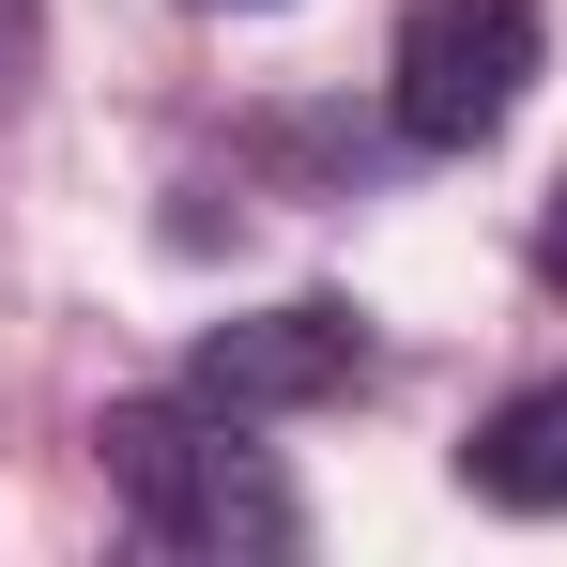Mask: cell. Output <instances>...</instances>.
<instances>
[{"instance_id":"1","label":"cell","mask_w":567,"mask_h":567,"mask_svg":"<svg viewBox=\"0 0 567 567\" xmlns=\"http://www.w3.org/2000/svg\"><path fill=\"white\" fill-rule=\"evenodd\" d=\"M93 445H107V491H123V522L154 553H291L307 537L291 475L261 445H230L215 399H107Z\"/></svg>"},{"instance_id":"2","label":"cell","mask_w":567,"mask_h":567,"mask_svg":"<svg viewBox=\"0 0 567 567\" xmlns=\"http://www.w3.org/2000/svg\"><path fill=\"white\" fill-rule=\"evenodd\" d=\"M537 62H553V0H414L399 62H383V107H399L414 154H475V138L522 123Z\"/></svg>"},{"instance_id":"3","label":"cell","mask_w":567,"mask_h":567,"mask_svg":"<svg viewBox=\"0 0 567 567\" xmlns=\"http://www.w3.org/2000/svg\"><path fill=\"white\" fill-rule=\"evenodd\" d=\"M353 383H369V322H353L338 291H291V307H246V322H199L185 338V399H215L230 430L322 414V399H353Z\"/></svg>"},{"instance_id":"4","label":"cell","mask_w":567,"mask_h":567,"mask_svg":"<svg viewBox=\"0 0 567 567\" xmlns=\"http://www.w3.org/2000/svg\"><path fill=\"white\" fill-rule=\"evenodd\" d=\"M461 491H475V506H506V522H553V506H567V369L522 383L506 414H475Z\"/></svg>"},{"instance_id":"5","label":"cell","mask_w":567,"mask_h":567,"mask_svg":"<svg viewBox=\"0 0 567 567\" xmlns=\"http://www.w3.org/2000/svg\"><path fill=\"white\" fill-rule=\"evenodd\" d=\"M31 78H47V0H0V123L31 107Z\"/></svg>"},{"instance_id":"6","label":"cell","mask_w":567,"mask_h":567,"mask_svg":"<svg viewBox=\"0 0 567 567\" xmlns=\"http://www.w3.org/2000/svg\"><path fill=\"white\" fill-rule=\"evenodd\" d=\"M537 291L567 307V169H553V199H537Z\"/></svg>"},{"instance_id":"7","label":"cell","mask_w":567,"mask_h":567,"mask_svg":"<svg viewBox=\"0 0 567 567\" xmlns=\"http://www.w3.org/2000/svg\"><path fill=\"white\" fill-rule=\"evenodd\" d=\"M199 16H261V0H199Z\"/></svg>"}]
</instances>
